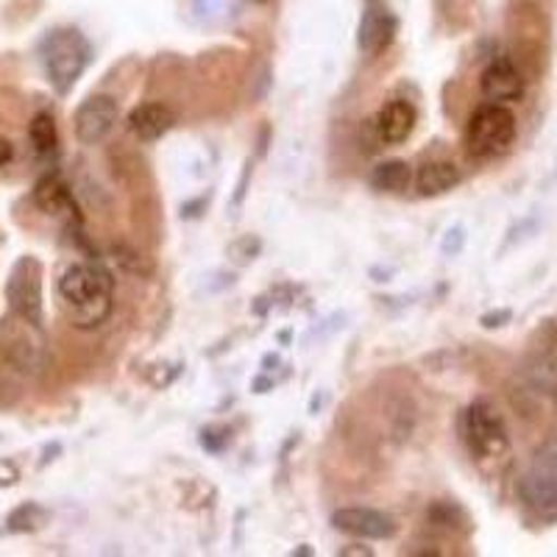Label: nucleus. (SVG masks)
Returning <instances> with one entry per match:
<instances>
[{"label":"nucleus","mask_w":557,"mask_h":557,"mask_svg":"<svg viewBox=\"0 0 557 557\" xmlns=\"http://www.w3.org/2000/svg\"><path fill=\"white\" fill-rule=\"evenodd\" d=\"M480 87L487 103H516L524 98L527 82L521 76V70L516 67L513 59L499 57L482 70Z\"/></svg>","instance_id":"10"},{"label":"nucleus","mask_w":557,"mask_h":557,"mask_svg":"<svg viewBox=\"0 0 557 557\" xmlns=\"http://www.w3.org/2000/svg\"><path fill=\"white\" fill-rule=\"evenodd\" d=\"M396 39V14L391 12L385 0H366V12L360 20L357 42L368 57H380Z\"/></svg>","instance_id":"8"},{"label":"nucleus","mask_w":557,"mask_h":557,"mask_svg":"<svg viewBox=\"0 0 557 557\" xmlns=\"http://www.w3.org/2000/svg\"><path fill=\"white\" fill-rule=\"evenodd\" d=\"M341 555L343 557H374V549H371V546H360V544H355V546H346V549H341Z\"/></svg>","instance_id":"24"},{"label":"nucleus","mask_w":557,"mask_h":557,"mask_svg":"<svg viewBox=\"0 0 557 557\" xmlns=\"http://www.w3.org/2000/svg\"><path fill=\"white\" fill-rule=\"evenodd\" d=\"M532 469L546 471V474L557 476V437L546 441L535 455H532Z\"/></svg>","instance_id":"20"},{"label":"nucleus","mask_w":557,"mask_h":557,"mask_svg":"<svg viewBox=\"0 0 557 557\" xmlns=\"http://www.w3.org/2000/svg\"><path fill=\"white\" fill-rule=\"evenodd\" d=\"M510 318H513V312L510 310H494V312H487V315H482L480 323L485 326V330H499V326H505Z\"/></svg>","instance_id":"22"},{"label":"nucleus","mask_w":557,"mask_h":557,"mask_svg":"<svg viewBox=\"0 0 557 557\" xmlns=\"http://www.w3.org/2000/svg\"><path fill=\"white\" fill-rule=\"evenodd\" d=\"M126 126L139 143H153L173 128V112L165 103H139L128 112Z\"/></svg>","instance_id":"12"},{"label":"nucleus","mask_w":557,"mask_h":557,"mask_svg":"<svg viewBox=\"0 0 557 557\" xmlns=\"http://www.w3.org/2000/svg\"><path fill=\"white\" fill-rule=\"evenodd\" d=\"M416 128V109L407 101H387L376 114V134L385 146H401Z\"/></svg>","instance_id":"13"},{"label":"nucleus","mask_w":557,"mask_h":557,"mask_svg":"<svg viewBox=\"0 0 557 557\" xmlns=\"http://www.w3.org/2000/svg\"><path fill=\"white\" fill-rule=\"evenodd\" d=\"M89 59H92V48L76 28H62V32L48 34V39L42 42L45 73H48V78H51L59 92L73 89V84L87 70Z\"/></svg>","instance_id":"3"},{"label":"nucleus","mask_w":557,"mask_h":557,"mask_svg":"<svg viewBox=\"0 0 557 557\" xmlns=\"http://www.w3.org/2000/svg\"><path fill=\"white\" fill-rule=\"evenodd\" d=\"M260 248L262 243L257 240V237H243L240 243H235V246L228 248V253H232V260H240L243 265H246L253 257H260Z\"/></svg>","instance_id":"21"},{"label":"nucleus","mask_w":557,"mask_h":557,"mask_svg":"<svg viewBox=\"0 0 557 557\" xmlns=\"http://www.w3.org/2000/svg\"><path fill=\"white\" fill-rule=\"evenodd\" d=\"M332 527L362 541H387L396 535V521L374 507H341L332 513Z\"/></svg>","instance_id":"6"},{"label":"nucleus","mask_w":557,"mask_h":557,"mask_svg":"<svg viewBox=\"0 0 557 557\" xmlns=\"http://www.w3.org/2000/svg\"><path fill=\"white\" fill-rule=\"evenodd\" d=\"M257 3H265V0H257Z\"/></svg>","instance_id":"26"},{"label":"nucleus","mask_w":557,"mask_h":557,"mask_svg":"<svg viewBox=\"0 0 557 557\" xmlns=\"http://www.w3.org/2000/svg\"><path fill=\"white\" fill-rule=\"evenodd\" d=\"M519 499L541 524H557V476L532 469L519 480Z\"/></svg>","instance_id":"9"},{"label":"nucleus","mask_w":557,"mask_h":557,"mask_svg":"<svg viewBox=\"0 0 557 557\" xmlns=\"http://www.w3.org/2000/svg\"><path fill=\"white\" fill-rule=\"evenodd\" d=\"M462 441L476 460H499L510 449V432L499 407L487 399H476L462 412Z\"/></svg>","instance_id":"4"},{"label":"nucleus","mask_w":557,"mask_h":557,"mask_svg":"<svg viewBox=\"0 0 557 557\" xmlns=\"http://www.w3.org/2000/svg\"><path fill=\"white\" fill-rule=\"evenodd\" d=\"M28 137H32V146L39 157H51V153H57L59 134H57V121H53V114L39 112L32 121Z\"/></svg>","instance_id":"17"},{"label":"nucleus","mask_w":557,"mask_h":557,"mask_svg":"<svg viewBox=\"0 0 557 557\" xmlns=\"http://www.w3.org/2000/svg\"><path fill=\"white\" fill-rule=\"evenodd\" d=\"M460 182H462L460 168H457L455 162H446V159L426 162V165H421V171L416 173V187L424 198L444 196V193L455 190Z\"/></svg>","instance_id":"14"},{"label":"nucleus","mask_w":557,"mask_h":557,"mask_svg":"<svg viewBox=\"0 0 557 557\" xmlns=\"http://www.w3.org/2000/svg\"><path fill=\"white\" fill-rule=\"evenodd\" d=\"M462 240H466V235H462V228L455 226V228H451V232H449V237H446V240H444V251H446V253L460 251Z\"/></svg>","instance_id":"23"},{"label":"nucleus","mask_w":557,"mask_h":557,"mask_svg":"<svg viewBox=\"0 0 557 557\" xmlns=\"http://www.w3.org/2000/svg\"><path fill=\"white\" fill-rule=\"evenodd\" d=\"M9 159H12V143L0 137V165H7Z\"/></svg>","instance_id":"25"},{"label":"nucleus","mask_w":557,"mask_h":557,"mask_svg":"<svg viewBox=\"0 0 557 557\" xmlns=\"http://www.w3.org/2000/svg\"><path fill=\"white\" fill-rule=\"evenodd\" d=\"M530 376L557 393V321H546L532 341Z\"/></svg>","instance_id":"11"},{"label":"nucleus","mask_w":557,"mask_h":557,"mask_svg":"<svg viewBox=\"0 0 557 557\" xmlns=\"http://www.w3.org/2000/svg\"><path fill=\"white\" fill-rule=\"evenodd\" d=\"M34 201L42 212L48 215H59V212H76V203H73V196L64 187L62 178L57 173H48V176L39 178L37 190H34Z\"/></svg>","instance_id":"15"},{"label":"nucleus","mask_w":557,"mask_h":557,"mask_svg":"<svg viewBox=\"0 0 557 557\" xmlns=\"http://www.w3.org/2000/svg\"><path fill=\"white\" fill-rule=\"evenodd\" d=\"M371 184L380 193H405L412 184V171L401 159H391V162H382V165L374 168Z\"/></svg>","instance_id":"16"},{"label":"nucleus","mask_w":557,"mask_h":557,"mask_svg":"<svg viewBox=\"0 0 557 557\" xmlns=\"http://www.w3.org/2000/svg\"><path fill=\"white\" fill-rule=\"evenodd\" d=\"M516 114L505 103H485L471 114L466 126V151L474 159L505 157L516 143Z\"/></svg>","instance_id":"2"},{"label":"nucleus","mask_w":557,"mask_h":557,"mask_svg":"<svg viewBox=\"0 0 557 557\" xmlns=\"http://www.w3.org/2000/svg\"><path fill=\"white\" fill-rule=\"evenodd\" d=\"M48 521V510L39 505H34V502H28V505L17 507L12 516H9V530L12 532H34L39 530V527Z\"/></svg>","instance_id":"18"},{"label":"nucleus","mask_w":557,"mask_h":557,"mask_svg":"<svg viewBox=\"0 0 557 557\" xmlns=\"http://www.w3.org/2000/svg\"><path fill=\"white\" fill-rule=\"evenodd\" d=\"M430 521L435 527H444V530H460V527L466 524V516H462L460 507L451 505V502H435V505L430 507Z\"/></svg>","instance_id":"19"},{"label":"nucleus","mask_w":557,"mask_h":557,"mask_svg":"<svg viewBox=\"0 0 557 557\" xmlns=\"http://www.w3.org/2000/svg\"><path fill=\"white\" fill-rule=\"evenodd\" d=\"M117 117H121V109H117V101L112 96H89L76 109V117H73L76 137L82 139L84 146H98L117 126Z\"/></svg>","instance_id":"7"},{"label":"nucleus","mask_w":557,"mask_h":557,"mask_svg":"<svg viewBox=\"0 0 557 557\" xmlns=\"http://www.w3.org/2000/svg\"><path fill=\"white\" fill-rule=\"evenodd\" d=\"M59 296L76 330H98L112 315L114 278L98 262H78L59 278Z\"/></svg>","instance_id":"1"},{"label":"nucleus","mask_w":557,"mask_h":557,"mask_svg":"<svg viewBox=\"0 0 557 557\" xmlns=\"http://www.w3.org/2000/svg\"><path fill=\"white\" fill-rule=\"evenodd\" d=\"M7 296L14 315L32 326H42V265L34 257H23L12 268Z\"/></svg>","instance_id":"5"}]
</instances>
